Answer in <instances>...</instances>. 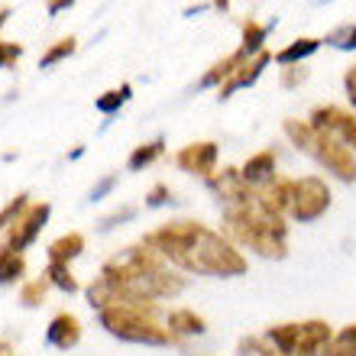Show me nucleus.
<instances>
[{"mask_svg": "<svg viewBox=\"0 0 356 356\" xmlns=\"http://www.w3.org/2000/svg\"><path fill=\"white\" fill-rule=\"evenodd\" d=\"M272 26V23H269ZM269 26H263V23H256L253 17L250 19H243V52L250 58L253 56H259V52H263V42H266V33H269Z\"/></svg>", "mask_w": 356, "mask_h": 356, "instance_id": "412c9836", "label": "nucleus"}, {"mask_svg": "<svg viewBox=\"0 0 356 356\" xmlns=\"http://www.w3.org/2000/svg\"><path fill=\"white\" fill-rule=\"evenodd\" d=\"M330 347L337 350L340 356H356V324H347L334 334V343Z\"/></svg>", "mask_w": 356, "mask_h": 356, "instance_id": "cd10ccee", "label": "nucleus"}, {"mask_svg": "<svg viewBox=\"0 0 356 356\" xmlns=\"http://www.w3.org/2000/svg\"><path fill=\"white\" fill-rule=\"evenodd\" d=\"M236 356H279V350L266 337H243L236 343Z\"/></svg>", "mask_w": 356, "mask_h": 356, "instance_id": "a878e982", "label": "nucleus"}, {"mask_svg": "<svg viewBox=\"0 0 356 356\" xmlns=\"http://www.w3.org/2000/svg\"><path fill=\"white\" fill-rule=\"evenodd\" d=\"M224 230L227 240H234L243 250H253L263 259H285L289 256V224L285 217L269 214L259 201L224 207Z\"/></svg>", "mask_w": 356, "mask_h": 356, "instance_id": "7ed1b4c3", "label": "nucleus"}, {"mask_svg": "<svg viewBox=\"0 0 356 356\" xmlns=\"http://www.w3.org/2000/svg\"><path fill=\"white\" fill-rule=\"evenodd\" d=\"M26 207H29V195H17V197H10L7 204L0 207V230H10V227L17 224L19 217L26 214Z\"/></svg>", "mask_w": 356, "mask_h": 356, "instance_id": "b1692460", "label": "nucleus"}, {"mask_svg": "<svg viewBox=\"0 0 356 356\" xmlns=\"http://www.w3.org/2000/svg\"><path fill=\"white\" fill-rule=\"evenodd\" d=\"M7 17H10V10H7V7H0V26L7 23Z\"/></svg>", "mask_w": 356, "mask_h": 356, "instance_id": "e433bc0d", "label": "nucleus"}, {"mask_svg": "<svg viewBox=\"0 0 356 356\" xmlns=\"http://www.w3.org/2000/svg\"><path fill=\"white\" fill-rule=\"evenodd\" d=\"M101 275L120 289V305H136V308H149L159 298H175L185 291V279L175 275L169 263L146 243L127 246L123 253L107 259Z\"/></svg>", "mask_w": 356, "mask_h": 356, "instance_id": "f03ea898", "label": "nucleus"}, {"mask_svg": "<svg viewBox=\"0 0 356 356\" xmlns=\"http://www.w3.org/2000/svg\"><path fill=\"white\" fill-rule=\"evenodd\" d=\"M75 49H78V39H75V36L58 39L56 46H52V49H46V52H42V58H39V68H52V65H58L62 58L75 56Z\"/></svg>", "mask_w": 356, "mask_h": 356, "instance_id": "4be33fe9", "label": "nucleus"}, {"mask_svg": "<svg viewBox=\"0 0 356 356\" xmlns=\"http://www.w3.org/2000/svg\"><path fill=\"white\" fill-rule=\"evenodd\" d=\"M240 175H243L253 188H263L266 181H272V178H275V152L263 149V152H256V156H250V159H246V165L240 169Z\"/></svg>", "mask_w": 356, "mask_h": 356, "instance_id": "2eb2a0df", "label": "nucleus"}, {"mask_svg": "<svg viewBox=\"0 0 356 356\" xmlns=\"http://www.w3.org/2000/svg\"><path fill=\"white\" fill-rule=\"evenodd\" d=\"M214 7L217 10H227V7H230V0H214Z\"/></svg>", "mask_w": 356, "mask_h": 356, "instance_id": "4c0bfd02", "label": "nucleus"}, {"mask_svg": "<svg viewBox=\"0 0 356 356\" xmlns=\"http://www.w3.org/2000/svg\"><path fill=\"white\" fill-rule=\"evenodd\" d=\"M204 181H207V188L224 201V207L227 204H243V201H253L256 197V188L240 175V169H220L211 178H204Z\"/></svg>", "mask_w": 356, "mask_h": 356, "instance_id": "1a4fd4ad", "label": "nucleus"}, {"mask_svg": "<svg viewBox=\"0 0 356 356\" xmlns=\"http://www.w3.org/2000/svg\"><path fill=\"white\" fill-rule=\"evenodd\" d=\"M49 263H62L68 266L72 259H78V256L85 253V236L81 234H65V236H58V240H52L49 243Z\"/></svg>", "mask_w": 356, "mask_h": 356, "instance_id": "f3484780", "label": "nucleus"}, {"mask_svg": "<svg viewBox=\"0 0 356 356\" xmlns=\"http://www.w3.org/2000/svg\"><path fill=\"white\" fill-rule=\"evenodd\" d=\"M130 101V85H120V88H111L97 97V111L101 113H117L123 104Z\"/></svg>", "mask_w": 356, "mask_h": 356, "instance_id": "393cba45", "label": "nucleus"}, {"mask_svg": "<svg viewBox=\"0 0 356 356\" xmlns=\"http://www.w3.org/2000/svg\"><path fill=\"white\" fill-rule=\"evenodd\" d=\"M19 56H23V46H17V42H3V39H0V68L13 65Z\"/></svg>", "mask_w": 356, "mask_h": 356, "instance_id": "c756f323", "label": "nucleus"}, {"mask_svg": "<svg viewBox=\"0 0 356 356\" xmlns=\"http://www.w3.org/2000/svg\"><path fill=\"white\" fill-rule=\"evenodd\" d=\"M318 46H321V39H314V36L295 39L291 46H285L279 56H275V62H279V65H295V62H301V58L314 56V52H318Z\"/></svg>", "mask_w": 356, "mask_h": 356, "instance_id": "6ab92c4d", "label": "nucleus"}, {"mask_svg": "<svg viewBox=\"0 0 356 356\" xmlns=\"http://www.w3.org/2000/svg\"><path fill=\"white\" fill-rule=\"evenodd\" d=\"M343 85H347L350 101H353V107H356V65H353V68H347V75H343Z\"/></svg>", "mask_w": 356, "mask_h": 356, "instance_id": "2f4dec72", "label": "nucleus"}, {"mask_svg": "<svg viewBox=\"0 0 356 356\" xmlns=\"http://www.w3.org/2000/svg\"><path fill=\"white\" fill-rule=\"evenodd\" d=\"M97 318H101V327L111 337L127 340V343H146V347H169V343H175L169 327L159 324V305H149V308L113 305V308L97 311Z\"/></svg>", "mask_w": 356, "mask_h": 356, "instance_id": "39448f33", "label": "nucleus"}, {"mask_svg": "<svg viewBox=\"0 0 356 356\" xmlns=\"http://www.w3.org/2000/svg\"><path fill=\"white\" fill-rule=\"evenodd\" d=\"M143 243L156 250L165 263L178 266L195 275H211V279H236L250 269L246 256L234 240L217 234L197 220H169L143 236Z\"/></svg>", "mask_w": 356, "mask_h": 356, "instance_id": "f257e3e1", "label": "nucleus"}, {"mask_svg": "<svg viewBox=\"0 0 356 356\" xmlns=\"http://www.w3.org/2000/svg\"><path fill=\"white\" fill-rule=\"evenodd\" d=\"M246 58H250V56H246L243 49H236V52H230V56H224V58H220V62H214V65H211V72H204V78H201L197 85H201V88H211V85H217V88H220V85H224V81H227V78L234 75L236 68L243 65Z\"/></svg>", "mask_w": 356, "mask_h": 356, "instance_id": "dca6fc26", "label": "nucleus"}, {"mask_svg": "<svg viewBox=\"0 0 356 356\" xmlns=\"http://www.w3.org/2000/svg\"><path fill=\"white\" fill-rule=\"evenodd\" d=\"M314 127H321V130L334 133L340 143H347L350 149H356V113L343 111V107H337V104H321V107H314L308 117Z\"/></svg>", "mask_w": 356, "mask_h": 356, "instance_id": "6e6552de", "label": "nucleus"}, {"mask_svg": "<svg viewBox=\"0 0 356 356\" xmlns=\"http://www.w3.org/2000/svg\"><path fill=\"white\" fill-rule=\"evenodd\" d=\"M327 42L330 46H337V49H356V26L353 23H347V26L334 29V33L327 36Z\"/></svg>", "mask_w": 356, "mask_h": 356, "instance_id": "c85d7f7f", "label": "nucleus"}, {"mask_svg": "<svg viewBox=\"0 0 356 356\" xmlns=\"http://www.w3.org/2000/svg\"><path fill=\"white\" fill-rule=\"evenodd\" d=\"M46 340H49V343H52L56 350H72V347H78V343H81V321H78L75 314L62 311V314H56V318L49 321Z\"/></svg>", "mask_w": 356, "mask_h": 356, "instance_id": "f8f14e48", "label": "nucleus"}, {"mask_svg": "<svg viewBox=\"0 0 356 356\" xmlns=\"http://www.w3.org/2000/svg\"><path fill=\"white\" fill-rule=\"evenodd\" d=\"M285 136H289L301 152H308L311 159L324 165L330 175L340 181H356V156L347 143H340L334 133L321 130L311 120H285Z\"/></svg>", "mask_w": 356, "mask_h": 356, "instance_id": "20e7f679", "label": "nucleus"}, {"mask_svg": "<svg viewBox=\"0 0 356 356\" xmlns=\"http://www.w3.org/2000/svg\"><path fill=\"white\" fill-rule=\"evenodd\" d=\"M111 188H113V175H111V178H104L101 185L94 188V191H91V201H97V197H101V195H104V191H111Z\"/></svg>", "mask_w": 356, "mask_h": 356, "instance_id": "72a5a7b5", "label": "nucleus"}, {"mask_svg": "<svg viewBox=\"0 0 356 356\" xmlns=\"http://www.w3.org/2000/svg\"><path fill=\"white\" fill-rule=\"evenodd\" d=\"M334 343V330L327 321H298V343H295V356H321Z\"/></svg>", "mask_w": 356, "mask_h": 356, "instance_id": "9b49d317", "label": "nucleus"}, {"mask_svg": "<svg viewBox=\"0 0 356 356\" xmlns=\"http://www.w3.org/2000/svg\"><path fill=\"white\" fill-rule=\"evenodd\" d=\"M269 62H272V56H269V52H266V49H263V52H259V56L246 58L243 65L236 68L234 75H230V78H227V81H224V85H220V101H224V97H230V94H234L236 88H246V85H253L256 78L263 75V68L269 65Z\"/></svg>", "mask_w": 356, "mask_h": 356, "instance_id": "ddd939ff", "label": "nucleus"}, {"mask_svg": "<svg viewBox=\"0 0 356 356\" xmlns=\"http://www.w3.org/2000/svg\"><path fill=\"white\" fill-rule=\"evenodd\" d=\"M327 207H330V188L321 175H301L291 181L289 214L298 224H314L318 217L327 214Z\"/></svg>", "mask_w": 356, "mask_h": 356, "instance_id": "423d86ee", "label": "nucleus"}, {"mask_svg": "<svg viewBox=\"0 0 356 356\" xmlns=\"http://www.w3.org/2000/svg\"><path fill=\"white\" fill-rule=\"evenodd\" d=\"M49 214H52V207H49L46 201H39V204H29L26 214L19 217L17 224L7 230V240H3V246H10V250L23 253L26 246L36 243V236L42 234V227H46Z\"/></svg>", "mask_w": 356, "mask_h": 356, "instance_id": "0eeeda50", "label": "nucleus"}, {"mask_svg": "<svg viewBox=\"0 0 356 356\" xmlns=\"http://www.w3.org/2000/svg\"><path fill=\"white\" fill-rule=\"evenodd\" d=\"M10 353H13V347H10L7 340H0V356H10Z\"/></svg>", "mask_w": 356, "mask_h": 356, "instance_id": "c9c22d12", "label": "nucleus"}, {"mask_svg": "<svg viewBox=\"0 0 356 356\" xmlns=\"http://www.w3.org/2000/svg\"><path fill=\"white\" fill-rule=\"evenodd\" d=\"M165 327H169V334L175 340H185V337H201L207 330V321L191 308H175V311H169Z\"/></svg>", "mask_w": 356, "mask_h": 356, "instance_id": "4468645a", "label": "nucleus"}, {"mask_svg": "<svg viewBox=\"0 0 356 356\" xmlns=\"http://www.w3.org/2000/svg\"><path fill=\"white\" fill-rule=\"evenodd\" d=\"M162 152H165V140L143 143V146H136V149L130 152V159H127V165H130V172H143L146 165H152V162L159 159Z\"/></svg>", "mask_w": 356, "mask_h": 356, "instance_id": "aec40b11", "label": "nucleus"}, {"mask_svg": "<svg viewBox=\"0 0 356 356\" xmlns=\"http://www.w3.org/2000/svg\"><path fill=\"white\" fill-rule=\"evenodd\" d=\"M26 275V259L23 253L17 250H10V246L0 243V285H13Z\"/></svg>", "mask_w": 356, "mask_h": 356, "instance_id": "a211bd4d", "label": "nucleus"}, {"mask_svg": "<svg viewBox=\"0 0 356 356\" xmlns=\"http://www.w3.org/2000/svg\"><path fill=\"white\" fill-rule=\"evenodd\" d=\"M321 356H340V353H337V350H334V347H327V350H324V353H321Z\"/></svg>", "mask_w": 356, "mask_h": 356, "instance_id": "58836bf2", "label": "nucleus"}, {"mask_svg": "<svg viewBox=\"0 0 356 356\" xmlns=\"http://www.w3.org/2000/svg\"><path fill=\"white\" fill-rule=\"evenodd\" d=\"M305 78H308V72H285L282 85H295V81H305Z\"/></svg>", "mask_w": 356, "mask_h": 356, "instance_id": "f704fd0d", "label": "nucleus"}, {"mask_svg": "<svg viewBox=\"0 0 356 356\" xmlns=\"http://www.w3.org/2000/svg\"><path fill=\"white\" fill-rule=\"evenodd\" d=\"M10 356H17V353H10Z\"/></svg>", "mask_w": 356, "mask_h": 356, "instance_id": "ea45409f", "label": "nucleus"}, {"mask_svg": "<svg viewBox=\"0 0 356 356\" xmlns=\"http://www.w3.org/2000/svg\"><path fill=\"white\" fill-rule=\"evenodd\" d=\"M75 3V0H49L46 7H49V13H62V10H68Z\"/></svg>", "mask_w": 356, "mask_h": 356, "instance_id": "473e14b6", "label": "nucleus"}, {"mask_svg": "<svg viewBox=\"0 0 356 356\" xmlns=\"http://www.w3.org/2000/svg\"><path fill=\"white\" fill-rule=\"evenodd\" d=\"M46 279H49V285H56L58 291H68V295H75L78 291V279L72 275V269L62 266V263H49Z\"/></svg>", "mask_w": 356, "mask_h": 356, "instance_id": "5701e85b", "label": "nucleus"}, {"mask_svg": "<svg viewBox=\"0 0 356 356\" xmlns=\"http://www.w3.org/2000/svg\"><path fill=\"white\" fill-rule=\"evenodd\" d=\"M169 197H172L169 185H156V188L149 191V195H146V207H162L165 201H169Z\"/></svg>", "mask_w": 356, "mask_h": 356, "instance_id": "7c9ffc66", "label": "nucleus"}, {"mask_svg": "<svg viewBox=\"0 0 356 356\" xmlns=\"http://www.w3.org/2000/svg\"><path fill=\"white\" fill-rule=\"evenodd\" d=\"M49 291V279L42 275V279H33L23 285V291H19V301L26 305V308H36V305H42V298H46Z\"/></svg>", "mask_w": 356, "mask_h": 356, "instance_id": "bb28decb", "label": "nucleus"}, {"mask_svg": "<svg viewBox=\"0 0 356 356\" xmlns=\"http://www.w3.org/2000/svg\"><path fill=\"white\" fill-rule=\"evenodd\" d=\"M175 165L188 175H201L211 178L217 172V143L201 140V143H188L185 149L175 156Z\"/></svg>", "mask_w": 356, "mask_h": 356, "instance_id": "9d476101", "label": "nucleus"}]
</instances>
